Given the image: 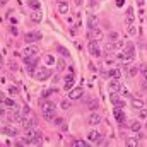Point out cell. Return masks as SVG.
<instances>
[{
	"label": "cell",
	"mask_w": 147,
	"mask_h": 147,
	"mask_svg": "<svg viewBox=\"0 0 147 147\" xmlns=\"http://www.w3.org/2000/svg\"><path fill=\"white\" fill-rule=\"evenodd\" d=\"M22 142L24 144H41V134H39V130H36V128L24 130Z\"/></svg>",
	"instance_id": "cell-1"
},
{
	"label": "cell",
	"mask_w": 147,
	"mask_h": 147,
	"mask_svg": "<svg viewBox=\"0 0 147 147\" xmlns=\"http://www.w3.org/2000/svg\"><path fill=\"white\" fill-rule=\"evenodd\" d=\"M21 125L24 127V130H28V128H34V125H36V120H34V116H33L31 113H28V115H24V116H22V120H21Z\"/></svg>",
	"instance_id": "cell-2"
},
{
	"label": "cell",
	"mask_w": 147,
	"mask_h": 147,
	"mask_svg": "<svg viewBox=\"0 0 147 147\" xmlns=\"http://www.w3.org/2000/svg\"><path fill=\"white\" fill-rule=\"evenodd\" d=\"M9 120H10V121H21V120H22V111H21V108L14 106V108L10 110V113H9Z\"/></svg>",
	"instance_id": "cell-3"
},
{
	"label": "cell",
	"mask_w": 147,
	"mask_h": 147,
	"mask_svg": "<svg viewBox=\"0 0 147 147\" xmlns=\"http://www.w3.org/2000/svg\"><path fill=\"white\" fill-rule=\"evenodd\" d=\"M34 77H36L38 80H46L48 77H51V69H46V67L38 69V72L34 74Z\"/></svg>",
	"instance_id": "cell-4"
},
{
	"label": "cell",
	"mask_w": 147,
	"mask_h": 147,
	"mask_svg": "<svg viewBox=\"0 0 147 147\" xmlns=\"http://www.w3.org/2000/svg\"><path fill=\"white\" fill-rule=\"evenodd\" d=\"M24 62L28 65V70L33 74L34 69H36V63H38V57H24Z\"/></svg>",
	"instance_id": "cell-5"
},
{
	"label": "cell",
	"mask_w": 147,
	"mask_h": 147,
	"mask_svg": "<svg viewBox=\"0 0 147 147\" xmlns=\"http://www.w3.org/2000/svg\"><path fill=\"white\" fill-rule=\"evenodd\" d=\"M0 132L5 134V135H9V137H17V128L12 127V125H3V127L0 128Z\"/></svg>",
	"instance_id": "cell-6"
},
{
	"label": "cell",
	"mask_w": 147,
	"mask_h": 147,
	"mask_svg": "<svg viewBox=\"0 0 147 147\" xmlns=\"http://www.w3.org/2000/svg\"><path fill=\"white\" fill-rule=\"evenodd\" d=\"M39 110H41V113H45V111H53L55 110V105H53L51 101L39 99Z\"/></svg>",
	"instance_id": "cell-7"
},
{
	"label": "cell",
	"mask_w": 147,
	"mask_h": 147,
	"mask_svg": "<svg viewBox=\"0 0 147 147\" xmlns=\"http://www.w3.org/2000/svg\"><path fill=\"white\" fill-rule=\"evenodd\" d=\"M89 53H91L92 57H101V51H99V48H98V41H96V39H91V41H89Z\"/></svg>",
	"instance_id": "cell-8"
},
{
	"label": "cell",
	"mask_w": 147,
	"mask_h": 147,
	"mask_svg": "<svg viewBox=\"0 0 147 147\" xmlns=\"http://www.w3.org/2000/svg\"><path fill=\"white\" fill-rule=\"evenodd\" d=\"M38 55H39V50L34 45H28L24 48V57H38Z\"/></svg>",
	"instance_id": "cell-9"
},
{
	"label": "cell",
	"mask_w": 147,
	"mask_h": 147,
	"mask_svg": "<svg viewBox=\"0 0 147 147\" xmlns=\"http://www.w3.org/2000/svg\"><path fill=\"white\" fill-rule=\"evenodd\" d=\"M39 39H41V33H38V31L24 34V41H28V43H34V41H39Z\"/></svg>",
	"instance_id": "cell-10"
},
{
	"label": "cell",
	"mask_w": 147,
	"mask_h": 147,
	"mask_svg": "<svg viewBox=\"0 0 147 147\" xmlns=\"http://www.w3.org/2000/svg\"><path fill=\"white\" fill-rule=\"evenodd\" d=\"M103 31L99 29V28H91V31H89V38L91 39H96V41H99V39H103Z\"/></svg>",
	"instance_id": "cell-11"
},
{
	"label": "cell",
	"mask_w": 147,
	"mask_h": 147,
	"mask_svg": "<svg viewBox=\"0 0 147 147\" xmlns=\"http://www.w3.org/2000/svg\"><path fill=\"white\" fill-rule=\"evenodd\" d=\"M111 103L115 105V108H121V110L125 108V101H121L116 92H111Z\"/></svg>",
	"instance_id": "cell-12"
},
{
	"label": "cell",
	"mask_w": 147,
	"mask_h": 147,
	"mask_svg": "<svg viewBox=\"0 0 147 147\" xmlns=\"http://www.w3.org/2000/svg\"><path fill=\"white\" fill-rule=\"evenodd\" d=\"M87 123L92 127V125H99L101 123V116L98 115V113H91L89 116H87Z\"/></svg>",
	"instance_id": "cell-13"
},
{
	"label": "cell",
	"mask_w": 147,
	"mask_h": 147,
	"mask_svg": "<svg viewBox=\"0 0 147 147\" xmlns=\"http://www.w3.org/2000/svg\"><path fill=\"white\" fill-rule=\"evenodd\" d=\"M121 86H123V82H120L118 79H113L110 82V86H108V87H110V92H118Z\"/></svg>",
	"instance_id": "cell-14"
},
{
	"label": "cell",
	"mask_w": 147,
	"mask_h": 147,
	"mask_svg": "<svg viewBox=\"0 0 147 147\" xmlns=\"http://www.w3.org/2000/svg\"><path fill=\"white\" fill-rule=\"evenodd\" d=\"M72 84H74V69H69V74L65 77V89L69 91L72 87Z\"/></svg>",
	"instance_id": "cell-15"
},
{
	"label": "cell",
	"mask_w": 147,
	"mask_h": 147,
	"mask_svg": "<svg viewBox=\"0 0 147 147\" xmlns=\"http://www.w3.org/2000/svg\"><path fill=\"white\" fill-rule=\"evenodd\" d=\"M82 92H84V91H82L80 87H77V89H74V91H70V92H69V98H70L72 101H75V99H80V98H82Z\"/></svg>",
	"instance_id": "cell-16"
},
{
	"label": "cell",
	"mask_w": 147,
	"mask_h": 147,
	"mask_svg": "<svg viewBox=\"0 0 147 147\" xmlns=\"http://www.w3.org/2000/svg\"><path fill=\"white\" fill-rule=\"evenodd\" d=\"M101 139V134L99 132H96V130H92V132H89V135H87V140L89 142H94V144H98V140Z\"/></svg>",
	"instance_id": "cell-17"
},
{
	"label": "cell",
	"mask_w": 147,
	"mask_h": 147,
	"mask_svg": "<svg viewBox=\"0 0 147 147\" xmlns=\"http://www.w3.org/2000/svg\"><path fill=\"white\" fill-rule=\"evenodd\" d=\"M113 113H115V118H116L118 123H123V121H125V113L121 111V108H115Z\"/></svg>",
	"instance_id": "cell-18"
},
{
	"label": "cell",
	"mask_w": 147,
	"mask_h": 147,
	"mask_svg": "<svg viewBox=\"0 0 147 147\" xmlns=\"http://www.w3.org/2000/svg\"><path fill=\"white\" fill-rule=\"evenodd\" d=\"M58 12L60 14H69V3L67 2H58Z\"/></svg>",
	"instance_id": "cell-19"
},
{
	"label": "cell",
	"mask_w": 147,
	"mask_h": 147,
	"mask_svg": "<svg viewBox=\"0 0 147 147\" xmlns=\"http://www.w3.org/2000/svg\"><path fill=\"white\" fill-rule=\"evenodd\" d=\"M134 55H135L134 46H128V48H127V51H125V62H128L130 58H134Z\"/></svg>",
	"instance_id": "cell-20"
},
{
	"label": "cell",
	"mask_w": 147,
	"mask_h": 147,
	"mask_svg": "<svg viewBox=\"0 0 147 147\" xmlns=\"http://www.w3.org/2000/svg\"><path fill=\"white\" fill-rule=\"evenodd\" d=\"M132 108L134 110H142L144 108V101L142 99H132Z\"/></svg>",
	"instance_id": "cell-21"
},
{
	"label": "cell",
	"mask_w": 147,
	"mask_h": 147,
	"mask_svg": "<svg viewBox=\"0 0 147 147\" xmlns=\"http://www.w3.org/2000/svg\"><path fill=\"white\" fill-rule=\"evenodd\" d=\"M43 118H45L46 121L55 120V110H53V111H45V113H43Z\"/></svg>",
	"instance_id": "cell-22"
},
{
	"label": "cell",
	"mask_w": 147,
	"mask_h": 147,
	"mask_svg": "<svg viewBox=\"0 0 147 147\" xmlns=\"http://www.w3.org/2000/svg\"><path fill=\"white\" fill-rule=\"evenodd\" d=\"M96 24H98V17L96 16H89V28H96Z\"/></svg>",
	"instance_id": "cell-23"
},
{
	"label": "cell",
	"mask_w": 147,
	"mask_h": 147,
	"mask_svg": "<svg viewBox=\"0 0 147 147\" xmlns=\"http://www.w3.org/2000/svg\"><path fill=\"white\" fill-rule=\"evenodd\" d=\"M130 130L139 132V130H140V123H139V121H130Z\"/></svg>",
	"instance_id": "cell-24"
},
{
	"label": "cell",
	"mask_w": 147,
	"mask_h": 147,
	"mask_svg": "<svg viewBox=\"0 0 147 147\" xmlns=\"http://www.w3.org/2000/svg\"><path fill=\"white\" fill-rule=\"evenodd\" d=\"M2 101H3V105H5V106H9V108H14V106H16V103H14L12 99H9V98H3Z\"/></svg>",
	"instance_id": "cell-25"
},
{
	"label": "cell",
	"mask_w": 147,
	"mask_h": 147,
	"mask_svg": "<svg viewBox=\"0 0 147 147\" xmlns=\"http://www.w3.org/2000/svg\"><path fill=\"white\" fill-rule=\"evenodd\" d=\"M98 105H99V103H98L96 99H89V101H87V106H89L91 110H96V108H98Z\"/></svg>",
	"instance_id": "cell-26"
},
{
	"label": "cell",
	"mask_w": 147,
	"mask_h": 147,
	"mask_svg": "<svg viewBox=\"0 0 147 147\" xmlns=\"http://www.w3.org/2000/svg\"><path fill=\"white\" fill-rule=\"evenodd\" d=\"M113 50H115V43H106V46H105V51H106V55H110Z\"/></svg>",
	"instance_id": "cell-27"
},
{
	"label": "cell",
	"mask_w": 147,
	"mask_h": 147,
	"mask_svg": "<svg viewBox=\"0 0 147 147\" xmlns=\"http://www.w3.org/2000/svg\"><path fill=\"white\" fill-rule=\"evenodd\" d=\"M72 146L74 147H86V146H87V142H84V140H74Z\"/></svg>",
	"instance_id": "cell-28"
},
{
	"label": "cell",
	"mask_w": 147,
	"mask_h": 147,
	"mask_svg": "<svg viewBox=\"0 0 147 147\" xmlns=\"http://www.w3.org/2000/svg\"><path fill=\"white\" fill-rule=\"evenodd\" d=\"M118 92H121V94H123V96H125V98H130V92H128V89H127V87H125V86H121V87H120V91H118Z\"/></svg>",
	"instance_id": "cell-29"
},
{
	"label": "cell",
	"mask_w": 147,
	"mask_h": 147,
	"mask_svg": "<svg viewBox=\"0 0 147 147\" xmlns=\"http://www.w3.org/2000/svg\"><path fill=\"white\" fill-rule=\"evenodd\" d=\"M139 74V69L137 67H128V75L130 77H134V75H137Z\"/></svg>",
	"instance_id": "cell-30"
},
{
	"label": "cell",
	"mask_w": 147,
	"mask_h": 147,
	"mask_svg": "<svg viewBox=\"0 0 147 147\" xmlns=\"http://www.w3.org/2000/svg\"><path fill=\"white\" fill-rule=\"evenodd\" d=\"M110 75H113V77H120V75H121V70H120V69H113V70H110Z\"/></svg>",
	"instance_id": "cell-31"
},
{
	"label": "cell",
	"mask_w": 147,
	"mask_h": 147,
	"mask_svg": "<svg viewBox=\"0 0 147 147\" xmlns=\"http://www.w3.org/2000/svg\"><path fill=\"white\" fill-rule=\"evenodd\" d=\"M31 19H33L34 22H39V21H41V14H38V12H34V14H31Z\"/></svg>",
	"instance_id": "cell-32"
},
{
	"label": "cell",
	"mask_w": 147,
	"mask_h": 147,
	"mask_svg": "<svg viewBox=\"0 0 147 147\" xmlns=\"http://www.w3.org/2000/svg\"><path fill=\"white\" fill-rule=\"evenodd\" d=\"M29 5H31V7H33V9H39V2H38V0H29Z\"/></svg>",
	"instance_id": "cell-33"
},
{
	"label": "cell",
	"mask_w": 147,
	"mask_h": 147,
	"mask_svg": "<svg viewBox=\"0 0 147 147\" xmlns=\"http://www.w3.org/2000/svg\"><path fill=\"white\" fill-rule=\"evenodd\" d=\"M62 108L63 110H69L70 108V101H62Z\"/></svg>",
	"instance_id": "cell-34"
},
{
	"label": "cell",
	"mask_w": 147,
	"mask_h": 147,
	"mask_svg": "<svg viewBox=\"0 0 147 147\" xmlns=\"http://www.w3.org/2000/svg\"><path fill=\"white\" fill-rule=\"evenodd\" d=\"M58 51H60V53H62L63 57H69V51H67V50H63L62 46H58Z\"/></svg>",
	"instance_id": "cell-35"
},
{
	"label": "cell",
	"mask_w": 147,
	"mask_h": 147,
	"mask_svg": "<svg viewBox=\"0 0 147 147\" xmlns=\"http://www.w3.org/2000/svg\"><path fill=\"white\" fill-rule=\"evenodd\" d=\"M127 146H137V140H134V139H128V140H127Z\"/></svg>",
	"instance_id": "cell-36"
},
{
	"label": "cell",
	"mask_w": 147,
	"mask_h": 147,
	"mask_svg": "<svg viewBox=\"0 0 147 147\" xmlns=\"http://www.w3.org/2000/svg\"><path fill=\"white\" fill-rule=\"evenodd\" d=\"M55 125L62 127V125H63V120H62V118H55Z\"/></svg>",
	"instance_id": "cell-37"
},
{
	"label": "cell",
	"mask_w": 147,
	"mask_h": 147,
	"mask_svg": "<svg viewBox=\"0 0 147 147\" xmlns=\"http://www.w3.org/2000/svg\"><path fill=\"white\" fill-rule=\"evenodd\" d=\"M140 118H147V110H146V108H142V110H140Z\"/></svg>",
	"instance_id": "cell-38"
},
{
	"label": "cell",
	"mask_w": 147,
	"mask_h": 147,
	"mask_svg": "<svg viewBox=\"0 0 147 147\" xmlns=\"http://www.w3.org/2000/svg\"><path fill=\"white\" fill-rule=\"evenodd\" d=\"M9 92H10V94H17V92H19V89H17V87H10V89H9Z\"/></svg>",
	"instance_id": "cell-39"
},
{
	"label": "cell",
	"mask_w": 147,
	"mask_h": 147,
	"mask_svg": "<svg viewBox=\"0 0 147 147\" xmlns=\"http://www.w3.org/2000/svg\"><path fill=\"white\" fill-rule=\"evenodd\" d=\"M110 39H118V33H110Z\"/></svg>",
	"instance_id": "cell-40"
},
{
	"label": "cell",
	"mask_w": 147,
	"mask_h": 147,
	"mask_svg": "<svg viewBox=\"0 0 147 147\" xmlns=\"http://www.w3.org/2000/svg\"><path fill=\"white\" fill-rule=\"evenodd\" d=\"M128 33H130V34H135V28H134V26H128Z\"/></svg>",
	"instance_id": "cell-41"
},
{
	"label": "cell",
	"mask_w": 147,
	"mask_h": 147,
	"mask_svg": "<svg viewBox=\"0 0 147 147\" xmlns=\"http://www.w3.org/2000/svg\"><path fill=\"white\" fill-rule=\"evenodd\" d=\"M65 67V62L63 60H58V69H63Z\"/></svg>",
	"instance_id": "cell-42"
},
{
	"label": "cell",
	"mask_w": 147,
	"mask_h": 147,
	"mask_svg": "<svg viewBox=\"0 0 147 147\" xmlns=\"http://www.w3.org/2000/svg\"><path fill=\"white\" fill-rule=\"evenodd\" d=\"M116 5H118V7H123V5H125V0H116Z\"/></svg>",
	"instance_id": "cell-43"
},
{
	"label": "cell",
	"mask_w": 147,
	"mask_h": 147,
	"mask_svg": "<svg viewBox=\"0 0 147 147\" xmlns=\"http://www.w3.org/2000/svg\"><path fill=\"white\" fill-rule=\"evenodd\" d=\"M2 115H3V110H2V108H0V116H2Z\"/></svg>",
	"instance_id": "cell-44"
},
{
	"label": "cell",
	"mask_w": 147,
	"mask_h": 147,
	"mask_svg": "<svg viewBox=\"0 0 147 147\" xmlns=\"http://www.w3.org/2000/svg\"><path fill=\"white\" fill-rule=\"evenodd\" d=\"M92 3H96V0H91V5H92Z\"/></svg>",
	"instance_id": "cell-45"
},
{
	"label": "cell",
	"mask_w": 147,
	"mask_h": 147,
	"mask_svg": "<svg viewBox=\"0 0 147 147\" xmlns=\"http://www.w3.org/2000/svg\"><path fill=\"white\" fill-rule=\"evenodd\" d=\"M5 2H7V0H0V3H5Z\"/></svg>",
	"instance_id": "cell-46"
},
{
	"label": "cell",
	"mask_w": 147,
	"mask_h": 147,
	"mask_svg": "<svg viewBox=\"0 0 147 147\" xmlns=\"http://www.w3.org/2000/svg\"><path fill=\"white\" fill-rule=\"evenodd\" d=\"M58 2H63V0H58Z\"/></svg>",
	"instance_id": "cell-47"
},
{
	"label": "cell",
	"mask_w": 147,
	"mask_h": 147,
	"mask_svg": "<svg viewBox=\"0 0 147 147\" xmlns=\"http://www.w3.org/2000/svg\"><path fill=\"white\" fill-rule=\"evenodd\" d=\"M146 127H147V123H146Z\"/></svg>",
	"instance_id": "cell-48"
}]
</instances>
